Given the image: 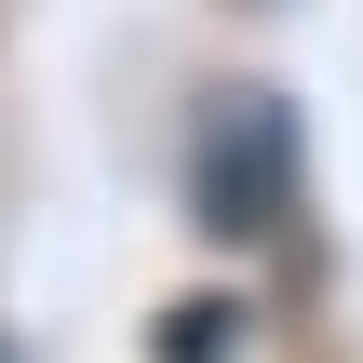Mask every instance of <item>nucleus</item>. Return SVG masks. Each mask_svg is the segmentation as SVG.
Here are the masks:
<instances>
[{
  "label": "nucleus",
  "mask_w": 363,
  "mask_h": 363,
  "mask_svg": "<svg viewBox=\"0 0 363 363\" xmlns=\"http://www.w3.org/2000/svg\"><path fill=\"white\" fill-rule=\"evenodd\" d=\"M283 175H296L283 94H216V121H202V229H269Z\"/></svg>",
  "instance_id": "f257e3e1"
},
{
  "label": "nucleus",
  "mask_w": 363,
  "mask_h": 363,
  "mask_svg": "<svg viewBox=\"0 0 363 363\" xmlns=\"http://www.w3.org/2000/svg\"><path fill=\"white\" fill-rule=\"evenodd\" d=\"M229 337H242V310H216V296H189L162 350H175V363H216V350H229Z\"/></svg>",
  "instance_id": "f03ea898"
},
{
  "label": "nucleus",
  "mask_w": 363,
  "mask_h": 363,
  "mask_svg": "<svg viewBox=\"0 0 363 363\" xmlns=\"http://www.w3.org/2000/svg\"><path fill=\"white\" fill-rule=\"evenodd\" d=\"M0 363H27V350H13V337H0Z\"/></svg>",
  "instance_id": "7ed1b4c3"
}]
</instances>
